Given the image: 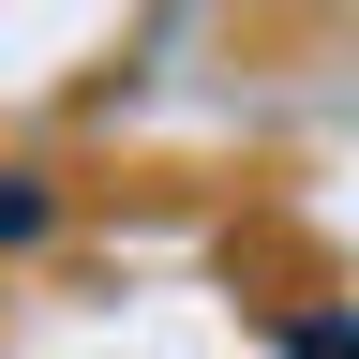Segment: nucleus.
Segmentation results:
<instances>
[{"instance_id":"f03ea898","label":"nucleus","mask_w":359,"mask_h":359,"mask_svg":"<svg viewBox=\"0 0 359 359\" xmlns=\"http://www.w3.org/2000/svg\"><path fill=\"white\" fill-rule=\"evenodd\" d=\"M285 359H359V314H299V330H285Z\"/></svg>"},{"instance_id":"f257e3e1","label":"nucleus","mask_w":359,"mask_h":359,"mask_svg":"<svg viewBox=\"0 0 359 359\" xmlns=\"http://www.w3.org/2000/svg\"><path fill=\"white\" fill-rule=\"evenodd\" d=\"M45 224H60V195H45V180H15V165H0V240H45Z\"/></svg>"}]
</instances>
